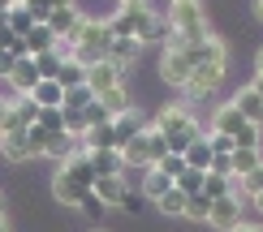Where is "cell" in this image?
Returning a JSON list of instances; mask_svg holds the SVG:
<instances>
[{"instance_id":"26","label":"cell","mask_w":263,"mask_h":232,"mask_svg":"<svg viewBox=\"0 0 263 232\" xmlns=\"http://www.w3.org/2000/svg\"><path fill=\"white\" fill-rule=\"evenodd\" d=\"M259 163H263V146H259V151H233V155H229V168H233V181H242V176H246V172H255Z\"/></svg>"},{"instance_id":"22","label":"cell","mask_w":263,"mask_h":232,"mask_svg":"<svg viewBox=\"0 0 263 232\" xmlns=\"http://www.w3.org/2000/svg\"><path fill=\"white\" fill-rule=\"evenodd\" d=\"M26 99L39 108V112H48V108H65V91H61L57 82H39V86H35V91H30Z\"/></svg>"},{"instance_id":"15","label":"cell","mask_w":263,"mask_h":232,"mask_svg":"<svg viewBox=\"0 0 263 232\" xmlns=\"http://www.w3.org/2000/svg\"><path fill=\"white\" fill-rule=\"evenodd\" d=\"M82 17L86 13H82L78 5H65V9H57V13L48 17V30L57 39H73V35H78V26H82Z\"/></svg>"},{"instance_id":"29","label":"cell","mask_w":263,"mask_h":232,"mask_svg":"<svg viewBox=\"0 0 263 232\" xmlns=\"http://www.w3.org/2000/svg\"><path fill=\"white\" fill-rule=\"evenodd\" d=\"M5 26L13 30L17 39H26L30 30H35V17H30V9H26V5H13V9L5 13Z\"/></svg>"},{"instance_id":"11","label":"cell","mask_w":263,"mask_h":232,"mask_svg":"<svg viewBox=\"0 0 263 232\" xmlns=\"http://www.w3.org/2000/svg\"><path fill=\"white\" fill-rule=\"evenodd\" d=\"M117 86H125V73L117 69L112 60H95V65H86V91H91L95 99H100L104 91H117Z\"/></svg>"},{"instance_id":"48","label":"cell","mask_w":263,"mask_h":232,"mask_svg":"<svg viewBox=\"0 0 263 232\" xmlns=\"http://www.w3.org/2000/svg\"><path fill=\"white\" fill-rule=\"evenodd\" d=\"M250 202H255V211H259V215H263V189H259V194H255V198H250Z\"/></svg>"},{"instance_id":"50","label":"cell","mask_w":263,"mask_h":232,"mask_svg":"<svg viewBox=\"0 0 263 232\" xmlns=\"http://www.w3.org/2000/svg\"><path fill=\"white\" fill-rule=\"evenodd\" d=\"M255 73H263V48L255 52Z\"/></svg>"},{"instance_id":"18","label":"cell","mask_w":263,"mask_h":232,"mask_svg":"<svg viewBox=\"0 0 263 232\" xmlns=\"http://www.w3.org/2000/svg\"><path fill=\"white\" fill-rule=\"evenodd\" d=\"M229 103L237 108V116H242V120H250V125H259V129H263V99L250 91V86H237V95L229 99Z\"/></svg>"},{"instance_id":"39","label":"cell","mask_w":263,"mask_h":232,"mask_svg":"<svg viewBox=\"0 0 263 232\" xmlns=\"http://www.w3.org/2000/svg\"><path fill=\"white\" fill-rule=\"evenodd\" d=\"M207 211H212V202L199 194V198H185V215L181 219H199V224H207Z\"/></svg>"},{"instance_id":"25","label":"cell","mask_w":263,"mask_h":232,"mask_svg":"<svg viewBox=\"0 0 263 232\" xmlns=\"http://www.w3.org/2000/svg\"><path fill=\"white\" fill-rule=\"evenodd\" d=\"M82 151H117L112 120H108V125H95V129H86V138H82Z\"/></svg>"},{"instance_id":"7","label":"cell","mask_w":263,"mask_h":232,"mask_svg":"<svg viewBox=\"0 0 263 232\" xmlns=\"http://www.w3.org/2000/svg\"><path fill=\"white\" fill-rule=\"evenodd\" d=\"M151 125H156L164 138H173V134H194V129H203L190 103H164L160 112L151 116Z\"/></svg>"},{"instance_id":"34","label":"cell","mask_w":263,"mask_h":232,"mask_svg":"<svg viewBox=\"0 0 263 232\" xmlns=\"http://www.w3.org/2000/svg\"><path fill=\"white\" fill-rule=\"evenodd\" d=\"M35 125L43 129V134H65V108H48V112H39Z\"/></svg>"},{"instance_id":"44","label":"cell","mask_w":263,"mask_h":232,"mask_svg":"<svg viewBox=\"0 0 263 232\" xmlns=\"http://www.w3.org/2000/svg\"><path fill=\"white\" fill-rule=\"evenodd\" d=\"M43 9H48V13H57V9H65V5H73V0H39Z\"/></svg>"},{"instance_id":"14","label":"cell","mask_w":263,"mask_h":232,"mask_svg":"<svg viewBox=\"0 0 263 232\" xmlns=\"http://www.w3.org/2000/svg\"><path fill=\"white\" fill-rule=\"evenodd\" d=\"M147 125H151V116H142L138 108H129V112H121V116H112V138H117V151H121L129 138H138Z\"/></svg>"},{"instance_id":"43","label":"cell","mask_w":263,"mask_h":232,"mask_svg":"<svg viewBox=\"0 0 263 232\" xmlns=\"http://www.w3.org/2000/svg\"><path fill=\"white\" fill-rule=\"evenodd\" d=\"M13 65H17V60H13V52H5V48H0V82H5V77L13 73Z\"/></svg>"},{"instance_id":"19","label":"cell","mask_w":263,"mask_h":232,"mask_svg":"<svg viewBox=\"0 0 263 232\" xmlns=\"http://www.w3.org/2000/svg\"><path fill=\"white\" fill-rule=\"evenodd\" d=\"M86 159H91L95 176H125V163L117 151H86Z\"/></svg>"},{"instance_id":"31","label":"cell","mask_w":263,"mask_h":232,"mask_svg":"<svg viewBox=\"0 0 263 232\" xmlns=\"http://www.w3.org/2000/svg\"><path fill=\"white\" fill-rule=\"evenodd\" d=\"M17 129H26L22 125V112H17V99H0V138L17 134Z\"/></svg>"},{"instance_id":"30","label":"cell","mask_w":263,"mask_h":232,"mask_svg":"<svg viewBox=\"0 0 263 232\" xmlns=\"http://www.w3.org/2000/svg\"><path fill=\"white\" fill-rule=\"evenodd\" d=\"M156 211H160L164 219H181V215H185V194L177 189V185H173V189L164 194V198H156Z\"/></svg>"},{"instance_id":"41","label":"cell","mask_w":263,"mask_h":232,"mask_svg":"<svg viewBox=\"0 0 263 232\" xmlns=\"http://www.w3.org/2000/svg\"><path fill=\"white\" fill-rule=\"evenodd\" d=\"M173 35H168V22H164V13L156 17V26L147 30V39H142V48H156V43H168Z\"/></svg>"},{"instance_id":"45","label":"cell","mask_w":263,"mask_h":232,"mask_svg":"<svg viewBox=\"0 0 263 232\" xmlns=\"http://www.w3.org/2000/svg\"><path fill=\"white\" fill-rule=\"evenodd\" d=\"M246 86H250V91H255V95L263 99V73H255V77H250V82H246Z\"/></svg>"},{"instance_id":"12","label":"cell","mask_w":263,"mask_h":232,"mask_svg":"<svg viewBox=\"0 0 263 232\" xmlns=\"http://www.w3.org/2000/svg\"><path fill=\"white\" fill-rule=\"evenodd\" d=\"M52 198H57L61 206H86V198H91V189H86L82 181H73L65 168L52 172Z\"/></svg>"},{"instance_id":"42","label":"cell","mask_w":263,"mask_h":232,"mask_svg":"<svg viewBox=\"0 0 263 232\" xmlns=\"http://www.w3.org/2000/svg\"><path fill=\"white\" fill-rule=\"evenodd\" d=\"M156 168H160L164 176H168V181H177V176L185 172V159H181V155H164V159L156 163Z\"/></svg>"},{"instance_id":"21","label":"cell","mask_w":263,"mask_h":232,"mask_svg":"<svg viewBox=\"0 0 263 232\" xmlns=\"http://www.w3.org/2000/svg\"><path fill=\"white\" fill-rule=\"evenodd\" d=\"M138 52H142V48H138V39H112V43H108V60H112L121 73L138 60Z\"/></svg>"},{"instance_id":"55","label":"cell","mask_w":263,"mask_h":232,"mask_svg":"<svg viewBox=\"0 0 263 232\" xmlns=\"http://www.w3.org/2000/svg\"><path fill=\"white\" fill-rule=\"evenodd\" d=\"M95 232H100V228H95Z\"/></svg>"},{"instance_id":"47","label":"cell","mask_w":263,"mask_h":232,"mask_svg":"<svg viewBox=\"0 0 263 232\" xmlns=\"http://www.w3.org/2000/svg\"><path fill=\"white\" fill-rule=\"evenodd\" d=\"M233 232H263V224H246V219H242V224H237Z\"/></svg>"},{"instance_id":"23","label":"cell","mask_w":263,"mask_h":232,"mask_svg":"<svg viewBox=\"0 0 263 232\" xmlns=\"http://www.w3.org/2000/svg\"><path fill=\"white\" fill-rule=\"evenodd\" d=\"M57 86H61V91H73V86H86V65H82L78 56H73V60H61Z\"/></svg>"},{"instance_id":"53","label":"cell","mask_w":263,"mask_h":232,"mask_svg":"<svg viewBox=\"0 0 263 232\" xmlns=\"http://www.w3.org/2000/svg\"><path fill=\"white\" fill-rule=\"evenodd\" d=\"M168 5H203V0H168Z\"/></svg>"},{"instance_id":"5","label":"cell","mask_w":263,"mask_h":232,"mask_svg":"<svg viewBox=\"0 0 263 232\" xmlns=\"http://www.w3.org/2000/svg\"><path fill=\"white\" fill-rule=\"evenodd\" d=\"M156 9L151 5H138V9H117L112 17H108V30H112V39H138V48H142V39H147V30L156 26Z\"/></svg>"},{"instance_id":"8","label":"cell","mask_w":263,"mask_h":232,"mask_svg":"<svg viewBox=\"0 0 263 232\" xmlns=\"http://www.w3.org/2000/svg\"><path fill=\"white\" fill-rule=\"evenodd\" d=\"M220 82H224V69H220V65H199V69H190L181 95H185V99H212L216 91H220Z\"/></svg>"},{"instance_id":"3","label":"cell","mask_w":263,"mask_h":232,"mask_svg":"<svg viewBox=\"0 0 263 232\" xmlns=\"http://www.w3.org/2000/svg\"><path fill=\"white\" fill-rule=\"evenodd\" d=\"M164 22H168V35L177 43H199L212 35V17H207L203 5H168Z\"/></svg>"},{"instance_id":"10","label":"cell","mask_w":263,"mask_h":232,"mask_svg":"<svg viewBox=\"0 0 263 232\" xmlns=\"http://www.w3.org/2000/svg\"><path fill=\"white\" fill-rule=\"evenodd\" d=\"M242 211H246V198L242 194H229V198H216L212 211H207V224L220 228V232H233L242 224Z\"/></svg>"},{"instance_id":"13","label":"cell","mask_w":263,"mask_h":232,"mask_svg":"<svg viewBox=\"0 0 263 232\" xmlns=\"http://www.w3.org/2000/svg\"><path fill=\"white\" fill-rule=\"evenodd\" d=\"M91 198H95L100 206H129V185H125V176H95Z\"/></svg>"},{"instance_id":"35","label":"cell","mask_w":263,"mask_h":232,"mask_svg":"<svg viewBox=\"0 0 263 232\" xmlns=\"http://www.w3.org/2000/svg\"><path fill=\"white\" fill-rule=\"evenodd\" d=\"M30 60H35V69H39L43 82H57V73H61V56L57 52H43V56H30Z\"/></svg>"},{"instance_id":"20","label":"cell","mask_w":263,"mask_h":232,"mask_svg":"<svg viewBox=\"0 0 263 232\" xmlns=\"http://www.w3.org/2000/svg\"><path fill=\"white\" fill-rule=\"evenodd\" d=\"M57 168H65V172L73 176V181H82L86 189H91V185H95V168H91V159H86V151H82V146L73 151V155H69V159H65V163H57Z\"/></svg>"},{"instance_id":"4","label":"cell","mask_w":263,"mask_h":232,"mask_svg":"<svg viewBox=\"0 0 263 232\" xmlns=\"http://www.w3.org/2000/svg\"><path fill=\"white\" fill-rule=\"evenodd\" d=\"M108 43H112V30H108V17H82L78 35H73V52H78L82 65H95V60H108Z\"/></svg>"},{"instance_id":"6","label":"cell","mask_w":263,"mask_h":232,"mask_svg":"<svg viewBox=\"0 0 263 232\" xmlns=\"http://www.w3.org/2000/svg\"><path fill=\"white\" fill-rule=\"evenodd\" d=\"M177 43V39H173ZM181 48V56H185V65H190V69H199V65H220V69H229V43L216 35H207V39H199V43H177Z\"/></svg>"},{"instance_id":"27","label":"cell","mask_w":263,"mask_h":232,"mask_svg":"<svg viewBox=\"0 0 263 232\" xmlns=\"http://www.w3.org/2000/svg\"><path fill=\"white\" fill-rule=\"evenodd\" d=\"M203 134H207V129H203ZM181 159H185V168H190V172H207V168H212V159H216V155H212V146H207V142L199 138V142H194L190 151L181 155Z\"/></svg>"},{"instance_id":"36","label":"cell","mask_w":263,"mask_h":232,"mask_svg":"<svg viewBox=\"0 0 263 232\" xmlns=\"http://www.w3.org/2000/svg\"><path fill=\"white\" fill-rule=\"evenodd\" d=\"M203 176H207V172H190V168H185V172H181L173 185H177V189H181L185 198H199V194H203Z\"/></svg>"},{"instance_id":"52","label":"cell","mask_w":263,"mask_h":232,"mask_svg":"<svg viewBox=\"0 0 263 232\" xmlns=\"http://www.w3.org/2000/svg\"><path fill=\"white\" fill-rule=\"evenodd\" d=\"M255 17H259V22H263V0H255Z\"/></svg>"},{"instance_id":"33","label":"cell","mask_w":263,"mask_h":232,"mask_svg":"<svg viewBox=\"0 0 263 232\" xmlns=\"http://www.w3.org/2000/svg\"><path fill=\"white\" fill-rule=\"evenodd\" d=\"M233 194V176H216V172H207L203 176V198L207 202H216V198H229Z\"/></svg>"},{"instance_id":"24","label":"cell","mask_w":263,"mask_h":232,"mask_svg":"<svg viewBox=\"0 0 263 232\" xmlns=\"http://www.w3.org/2000/svg\"><path fill=\"white\" fill-rule=\"evenodd\" d=\"M95 103H100L108 116H121V112H129V108H134V99H129L125 86H117V91H104L100 99H95Z\"/></svg>"},{"instance_id":"46","label":"cell","mask_w":263,"mask_h":232,"mask_svg":"<svg viewBox=\"0 0 263 232\" xmlns=\"http://www.w3.org/2000/svg\"><path fill=\"white\" fill-rule=\"evenodd\" d=\"M138 5H151V0H117V9H138Z\"/></svg>"},{"instance_id":"40","label":"cell","mask_w":263,"mask_h":232,"mask_svg":"<svg viewBox=\"0 0 263 232\" xmlns=\"http://www.w3.org/2000/svg\"><path fill=\"white\" fill-rule=\"evenodd\" d=\"M237 189H242V194H246V202H250V198H255V194L263 189V163H259V168H255V172H246V176H242V181H237Z\"/></svg>"},{"instance_id":"28","label":"cell","mask_w":263,"mask_h":232,"mask_svg":"<svg viewBox=\"0 0 263 232\" xmlns=\"http://www.w3.org/2000/svg\"><path fill=\"white\" fill-rule=\"evenodd\" d=\"M168 189H173V181H168L160 168H147V172H142V198H151V202H156V198H164Z\"/></svg>"},{"instance_id":"32","label":"cell","mask_w":263,"mask_h":232,"mask_svg":"<svg viewBox=\"0 0 263 232\" xmlns=\"http://www.w3.org/2000/svg\"><path fill=\"white\" fill-rule=\"evenodd\" d=\"M22 43H26V56H43V52H52V43H57V35H52L48 26H35V30H30V35L22 39Z\"/></svg>"},{"instance_id":"1","label":"cell","mask_w":263,"mask_h":232,"mask_svg":"<svg viewBox=\"0 0 263 232\" xmlns=\"http://www.w3.org/2000/svg\"><path fill=\"white\" fill-rule=\"evenodd\" d=\"M207 129H212V134H224L229 142H233V151H259V138H263V129L250 125V120H242L233 103L216 108L212 120H207Z\"/></svg>"},{"instance_id":"38","label":"cell","mask_w":263,"mask_h":232,"mask_svg":"<svg viewBox=\"0 0 263 232\" xmlns=\"http://www.w3.org/2000/svg\"><path fill=\"white\" fill-rule=\"evenodd\" d=\"M86 103H95V95L86 91V86H73V91H65V108H69V112H82Z\"/></svg>"},{"instance_id":"51","label":"cell","mask_w":263,"mask_h":232,"mask_svg":"<svg viewBox=\"0 0 263 232\" xmlns=\"http://www.w3.org/2000/svg\"><path fill=\"white\" fill-rule=\"evenodd\" d=\"M0 232H13V228H9V219H5V211H0Z\"/></svg>"},{"instance_id":"17","label":"cell","mask_w":263,"mask_h":232,"mask_svg":"<svg viewBox=\"0 0 263 232\" xmlns=\"http://www.w3.org/2000/svg\"><path fill=\"white\" fill-rule=\"evenodd\" d=\"M0 155H5L9 163H26V159H39V151L30 146V138H26V129H17V134L0 138Z\"/></svg>"},{"instance_id":"16","label":"cell","mask_w":263,"mask_h":232,"mask_svg":"<svg viewBox=\"0 0 263 232\" xmlns=\"http://www.w3.org/2000/svg\"><path fill=\"white\" fill-rule=\"evenodd\" d=\"M5 82L13 86V95H17V99H26V95H30V91H35V86L43 82V77H39V69H35V60L26 56V60H17V65H13V73H9Z\"/></svg>"},{"instance_id":"54","label":"cell","mask_w":263,"mask_h":232,"mask_svg":"<svg viewBox=\"0 0 263 232\" xmlns=\"http://www.w3.org/2000/svg\"><path fill=\"white\" fill-rule=\"evenodd\" d=\"M13 5H26V0H13Z\"/></svg>"},{"instance_id":"2","label":"cell","mask_w":263,"mask_h":232,"mask_svg":"<svg viewBox=\"0 0 263 232\" xmlns=\"http://www.w3.org/2000/svg\"><path fill=\"white\" fill-rule=\"evenodd\" d=\"M117 155H121L125 172H129V168H142V172H147V168H156L164 155H168V142H164V134H160L156 125H147L138 138H129V142H125V146L117 151Z\"/></svg>"},{"instance_id":"9","label":"cell","mask_w":263,"mask_h":232,"mask_svg":"<svg viewBox=\"0 0 263 232\" xmlns=\"http://www.w3.org/2000/svg\"><path fill=\"white\" fill-rule=\"evenodd\" d=\"M156 69H160V82H168L173 91H181V86H185V77H190V65H185L181 48H177L173 39L160 48V65H156Z\"/></svg>"},{"instance_id":"49","label":"cell","mask_w":263,"mask_h":232,"mask_svg":"<svg viewBox=\"0 0 263 232\" xmlns=\"http://www.w3.org/2000/svg\"><path fill=\"white\" fill-rule=\"evenodd\" d=\"M13 9V0H0V22H5V13Z\"/></svg>"},{"instance_id":"37","label":"cell","mask_w":263,"mask_h":232,"mask_svg":"<svg viewBox=\"0 0 263 232\" xmlns=\"http://www.w3.org/2000/svg\"><path fill=\"white\" fill-rule=\"evenodd\" d=\"M65 134H69V138L82 146V138H86V116H82V112H69V108H65Z\"/></svg>"}]
</instances>
